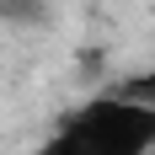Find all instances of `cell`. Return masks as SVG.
<instances>
[{
    "mask_svg": "<svg viewBox=\"0 0 155 155\" xmlns=\"http://www.w3.org/2000/svg\"><path fill=\"white\" fill-rule=\"evenodd\" d=\"M150 150H155V107L112 91L86 102L75 118H64L38 155H150Z\"/></svg>",
    "mask_w": 155,
    "mask_h": 155,
    "instance_id": "cell-1",
    "label": "cell"
},
{
    "mask_svg": "<svg viewBox=\"0 0 155 155\" xmlns=\"http://www.w3.org/2000/svg\"><path fill=\"white\" fill-rule=\"evenodd\" d=\"M150 155H155V150H150Z\"/></svg>",
    "mask_w": 155,
    "mask_h": 155,
    "instance_id": "cell-2",
    "label": "cell"
}]
</instances>
